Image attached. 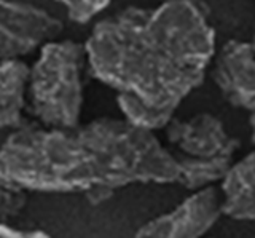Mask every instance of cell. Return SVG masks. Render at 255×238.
Wrapping results in <instances>:
<instances>
[{"label": "cell", "instance_id": "7c38bea8", "mask_svg": "<svg viewBox=\"0 0 255 238\" xmlns=\"http://www.w3.org/2000/svg\"><path fill=\"white\" fill-rule=\"evenodd\" d=\"M0 238H51L40 230H18L8 224H0Z\"/></svg>", "mask_w": 255, "mask_h": 238}, {"label": "cell", "instance_id": "6da1fadb", "mask_svg": "<svg viewBox=\"0 0 255 238\" xmlns=\"http://www.w3.org/2000/svg\"><path fill=\"white\" fill-rule=\"evenodd\" d=\"M85 46L90 74L118 93L125 120L155 133L203 83L215 34L203 0H164L101 19Z\"/></svg>", "mask_w": 255, "mask_h": 238}, {"label": "cell", "instance_id": "3957f363", "mask_svg": "<svg viewBox=\"0 0 255 238\" xmlns=\"http://www.w3.org/2000/svg\"><path fill=\"white\" fill-rule=\"evenodd\" d=\"M86 72L90 66L85 43L54 40L42 46L30 67L27 112L46 128L78 126Z\"/></svg>", "mask_w": 255, "mask_h": 238}, {"label": "cell", "instance_id": "8992f818", "mask_svg": "<svg viewBox=\"0 0 255 238\" xmlns=\"http://www.w3.org/2000/svg\"><path fill=\"white\" fill-rule=\"evenodd\" d=\"M223 216L222 194L217 186L191 192L172 211L145 222L134 238H207Z\"/></svg>", "mask_w": 255, "mask_h": 238}, {"label": "cell", "instance_id": "4fadbf2b", "mask_svg": "<svg viewBox=\"0 0 255 238\" xmlns=\"http://www.w3.org/2000/svg\"><path fill=\"white\" fill-rule=\"evenodd\" d=\"M249 126H251V139H252V144L255 146V112H252L249 115Z\"/></svg>", "mask_w": 255, "mask_h": 238}, {"label": "cell", "instance_id": "277c9868", "mask_svg": "<svg viewBox=\"0 0 255 238\" xmlns=\"http://www.w3.org/2000/svg\"><path fill=\"white\" fill-rule=\"evenodd\" d=\"M62 22L30 3L0 0V62L42 48L62 32Z\"/></svg>", "mask_w": 255, "mask_h": 238}, {"label": "cell", "instance_id": "9c48e42d", "mask_svg": "<svg viewBox=\"0 0 255 238\" xmlns=\"http://www.w3.org/2000/svg\"><path fill=\"white\" fill-rule=\"evenodd\" d=\"M30 67L21 59L0 62V128L26 126Z\"/></svg>", "mask_w": 255, "mask_h": 238}, {"label": "cell", "instance_id": "8fae6325", "mask_svg": "<svg viewBox=\"0 0 255 238\" xmlns=\"http://www.w3.org/2000/svg\"><path fill=\"white\" fill-rule=\"evenodd\" d=\"M54 2L66 6L67 16L74 22L85 24L106 8L112 0H54Z\"/></svg>", "mask_w": 255, "mask_h": 238}, {"label": "cell", "instance_id": "5b68a950", "mask_svg": "<svg viewBox=\"0 0 255 238\" xmlns=\"http://www.w3.org/2000/svg\"><path fill=\"white\" fill-rule=\"evenodd\" d=\"M167 149L175 158L188 160H235L239 141L217 117L207 112L190 118H172L164 128Z\"/></svg>", "mask_w": 255, "mask_h": 238}, {"label": "cell", "instance_id": "9a60e30c", "mask_svg": "<svg viewBox=\"0 0 255 238\" xmlns=\"http://www.w3.org/2000/svg\"><path fill=\"white\" fill-rule=\"evenodd\" d=\"M207 238H209V237H207Z\"/></svg>", "mask_w": 255, "mask_h": 238}, {"label": "cell", "instance_id": "52a82bcc", "mask_svg": "<svg viewBox=\"0 0 255 238\" xmlns=\"http://www.w3.org/2000/svg\"><path fill=\"white\" fill-rule=\"evenodd\" d=\"M212 78L228 104L255 112V35L222 45L212 59Z\"/></svg>", "mask_w": 255, "mask_h": 238}, {"label": "cell", "instance_id": "5bb4252c", "mask_svg": "<svg viewBox=\"0 0 255 238\" xmlns=\"http://www.w3.org/2000/svg\"><path fill=\"white\" fill-rule=\"evenodd\" d=\"M0 224H6V221H5V219H3L2 216H0Z\"/></svg>", "mask_w": 255, "mask_h": 238}, {"label": "cell", "instance_id": "7a4b0ae2", "mask_svg": "<svg viewBox=\"0 0 255 238\" xmlns=\"http://www.w3.org/2000/svg\"><path fill=\"white\" fill-rule=\"evenodd\" d=\"M0 173L26 190L82 192L99 205L132 184H177L180 166L153 131L104 117L74 128L34 122L11 131L0 147Z\"/></svg>", "mask_w": 255, "mask_h": 238}, {"label": "cell", "instance_id": "30bf717a", "mask_svg": "<svg viewBox=\"0 0 255 238\" xmlns=\"http://www.w3.org/2000/svg\"><path fill=\"white\" fill-rule=\"evenodd\" d=\"M27 192L18 182L0 173V216L5 221L18 216L27 205Z\"/></svg>", "mask_w": 255, "mask_h": 238}, {"label": "cell", "instance_id": "ba28073f", "mask_svg": "<svg viewBox=\"0 0 255 238\" xmlns=\"http://www.w3.org/2000/svg\"><path fill=\"white\" fill-rule=\"evenodd\" d=\"M219 189L225 216L255 222V150L231 165Z\"/></svg>", "mask_w": 255, "mask_h": 238}]
</instances>
